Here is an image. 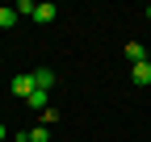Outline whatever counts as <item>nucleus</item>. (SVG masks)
Returning a JSON list of instances; mask_svg holds the SVG:
<instances>
[{
    "label": "nucleus",
    "mask_w": 151,
    "mask_h": 142,
    "mask_svg": "<svg viewBox=\"0 0 151 142\" xmlns=\"http://www.w3.org/2000/svg\"><path fill=\"white\" fill-rule=\"evenodd\" d=\"M25 104L38 109V113H46V109H50V92H46V88H34V92L25 96Z\"/></svg>",
    "instance_id": "nucleus-1"
},
{
    "label": "nucleus",
    "mask_w": 151,
    "mask_h": 142,
    "mask_svg": "<svg viewBox=\"0 0 151 142\" xmlns=\"http://www.w3.org/2000/svg\"><path fill=\"white\" fill-rule=\"evenodd\" d=\"M130 80H134L139 88H147V84H151V59H147V63H134V67H130Z\"/></svg>",
    "instance_id": "nucleus-2"
},
{
    "label": "nucleus",
    "mask_w": 151,
    "mask_h": 142,
    "mask_svg": "<svg viewBox=\"0 0 151 142\" xmlns=\"http://www.w3.org/2000/svg\"><path fill=\"white\" fill-rule=\"evenodd\" d=\"M34 88H38V84H34V75H17V80H13V92L21 96V100H25V96L34 92Z\"/></svg>",
    "instance_id": "nucleus-3"
},
{
    "label": "nucleus",
    "mask_w": 151,
    "mask_h": 142,
    "mask_svg": "<svg viewBox=\"0 0 151 142\" xmlns=\"http://www.w3.org/2000/svg\"><path fill=\"white\" fill-rule=\"evenodd\" d=\"M55 17H59V9H55V4H38V9H34V21H42V25H50Z\"/></svg>",
    "instance_id": "nucleus-4"
},
{
    "label": "nucleus",
    "mask_w": 151,
    "mask_h": 142,
    "mask_svg": "<svg viewBox=\"0 0 151 142\" xmlns=\"http://www.w3.org/2000/svg\"><path fill=\"white\" fill-rule=\"evenodd\" d=\"M34 84L50 92V88H55V71H50V67H38V71H34Z\"/></svg>",
    "instance_id": "nucleus-5"
},
{
    "label": "nucleus",
    "mask_w": 151,
    "mask_h": 142,
    "mask_svg": "<svg viewBox=\"0 0 151 142\" xmlns=\"http://www.w3.org/2000/svg\"><path fill=\"white\" fill-rule=\"evenodd\" d=\"M17 17H21L17 9H9V4H0V29H13V25H17Z\"/></svg>",
    "instance_id": "nucleus-6"
},
{
    "label": "nucleus",
    "mask_w": 151,
    "mask_h": 142,
    "mask_svg": "<svg viewBox=\"0 0 151 142\" xmlns=\"http://www.w3.org/2000/svg\"><path fill=\"white\" fill-rule=\"evenodd\" d=\"M126 59H130V63H147V50H143V42H126Z\"/></svg>",
    "instance_id": "nucleus-7"
},
{
    "label": "nucleus",
    "mask_w": 151,
    "mask_h": 142,
    "mask_svg": "<svg viewBox=\"0 0 151 142\" xmlns=\"http://www.w3.org/2000/svg\"><path fill=\"white\" fill-rule=\"evenodd\" d=\"M29 142H50V126H34L29 130Z\"/></svg>",
    "instance_id": "nucleus-8"
},
{
    "label": "nucleus",
    "mask_w": 151,
    "mask_h": 142,
    "mask_svg": "<svg viewBox=\"0 0 151 142\" xmlns=\"http://www.w3.org/2000/svg\"><path fill=\"white\" fill-rule=\"evenodd\" d=\"M34 9H38L34 0H21V4H17V13H21V17H34Z\"/></svg>",
    "instance_id": "nucleus-9"
},
{
    "label": "nucleus",
    "mask_w": 151,
    "mask_h": 142,
    "mask_svg": "<svg viewBox=\"0 0 151 142\" xmlns=\"http://www.w3.org/2000/svg\"><path fill=\"white\" fill-rule=\"evenodd\" d=\"M4 134H9V130H4V121H0V142H4Z\"/></svg>",
    "instance_id": "nucleus-10"
},
{
    "label": "nucleus",
    "mask_w": 151,
    "mask_h": 142,
    "mask_svg": "<svg viewBox=\"0 0 151 142\" xmlns=\"http://www.w3.org/2000/svg\"><path fill=\"white\" fill-rule=\"evenodd\" d=\"M147 21H151V4H147Z\"/></svg>",
    "instance_id": "nucleus-11"
},
{
    "label": "nucleus",
    "mask_w": 151,
    "mask_h": 142,
    "mask_svg": "<svg viewBox=\"0 0 151 142\" xmlns=\"http://www.w3.org/2000/svg\"><path fill=\"white\" fill-rule=\"evenodd\" d=\"M21 142H29V138H25V134H21Z\"/></svg>",
    "instance_id": "nucleus-12"
}]
</instances>
